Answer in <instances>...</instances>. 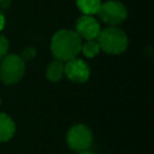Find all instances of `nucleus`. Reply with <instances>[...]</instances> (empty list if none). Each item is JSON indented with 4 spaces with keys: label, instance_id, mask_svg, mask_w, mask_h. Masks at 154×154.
<instances>
[{
    "label": "nucleus",
    "instance_id": "16",
    "mask_svg": "<svg viewBox=\"0 0 154 154\" xmlns=\"http://www.w3.org/2000/svg\"><path fill=\"white\" fill-rule=\"evenodd\" d=\"M78 154H96V153H94V152H90V150L88 149V150H84V152H79Z\"/></svg>",
    "mask_w": 154,
    "mask_h": 154
},
{
    "label": "nucleus",
    "instance_id": "4",
    "mask_svg": "<svg viewBox=\"0 0 154 154\" xmlns=\"http://www.w3.org/2000/svg\"><path fill=\"white\" fill-rule=\"evenodd\" d=\"M96 14L105 24L109 26H117L126 20L128 8L122 1L108 0L106 2H101Z\"/></svg>",
    "mask_w": 154,
    "mask_h": 154
},
{
    "label": "nucleus",
    "instance_id": "3",
    "mask_svg": "<svg viewBox=\"0 0 154 154\" xmlns=\"http://www.w3.org/2000/svg\"><path fill=\"white\" fill-rule=\"evenodd\" d=\"M25 73V61L20 55L7 53L0 60V81L5 85L17 84Z\"/></svg>",
    "mask_w": 154,
    "mask_h": 154
},
{
    "label": "nucleus",
    "instance_id": "1",
    "mask_svg": "<svg viewBox=\"0 0 154 154\" xmlns=\"http://www.w3.org/2000/svg\"><path fill=\"white\" fill-rule=\"evenodd\" d=\"M82 38L77 35L75 30L61 29L58 30L51 40V52L54 59L61 60L64 63L77 58L81 53Z\"/></svg>",
    "mask_w": 154,
    "mask_h": 154
},
{
    "label": "nucleus",
    "instance_id": "15",
    "mask_svg": "<svg viewBox=\"0 0 154 154\" xmlns=\"http://www.w3.org/2000/svg\"><path fill=\"white\" fill-rule=\"evenodd\" d=\"M11 5V0H0V10H6Z\"/></svg>",
    "mask_w": 154,
    "mask_h": 154
},
{
    "label": "nucleus",
    "instance_id": "13",
    "mask_svg": "<svg viewBox=\"0 0 154 154\" xmlns=\"http://www.w3.org/2000/svg\"><path fill=\"white\" fill-rule=\"evenodd\" d=\"M8 48H10L8 40L6 38L5 35H2V34L0 32V60L8 53Z\"/></svg>",
    "mask_w": 154,
    "mask_h": 154
},
{
    "label": "nucleus",
    "instance_id": "2",
    "mask_svg": "<svg viewBox=\"0 0 154 154\" xmlns=\"http://www.w3.org/2000/svg\"><path fill=\"white\" fill-rule=\"evenodd\" d=\"M96 40L100 49L111 55H119L124 53L129 46L128 35L118 26H108L102 29Z\"/></svg>",
    "mask_w": 154,
    "mask_h": 154
},
{
    "label": "nucleus",
    "instance_id": "8",
    "mask_svg": "<svg viewBox=\"0 0 154 154\" xmlns=\"http://www.w3.org/2000/svg\"><path fill=\"white\" fill-rule=\"evenodd\" d=\"M16 134V123L8 114L0 112V143L10 141Z\"/></svg>",
    "mask_w": 154,
    "mask_h": 154
},
{
    "label": "nucleus",
    "instance_id": "11",
    "mask_svg": "<svg viewBox=\"0 0 154 154\" xmlns=\"http://www.w3.org/2000/svg\"><path fill=\"white\" fill-rule=\"evenodd\" d=\"M81 52L83 53V55H84V57H87V58H89V59L95 58V57L101 52L97 40H96V38H94V40H87L84 43L82 42Z\"/></svg>",
    "mask_w": 154,
    "mask_h": 154
},
{
    "label": "nucleus",
    "instance_id": "9",
    "mask_svg": "<svg viewBox=\"0 0 154 154\" xmlns=\"http://www.w3.org/2000/svg\"><path fill=\"white\" fill-rule=\"evenodd\" d=\"M64 61L61 60H58V59H54L52 60L47 67H46V78L53 83L55 82H59L63 79V77L65 76L64 73Z\"/></svg>",
    "mask_w": 154,
    "mask_h": 154
},
{
    "label": "nucleus",
    "instance_id": "12",
    "mask_svg": "<svg viewBox=\"0 0 154 154\" xmlns=\"http://www.w3.org/2000/svg\"><path fill=\"white\" fill-rule=\"evenodd\" d=\"M36 57V49L34 47H25L23 48L22 53H20V58L26 63V61H31L34 60Z\"/></svg>",
    "mask_w": 154,
    "mask_h": 154
},
{
    "label": "nucleus",
    "instance_id": "7",
    "mask_svg": "<svg viewBox=\"0 0 154 154\" xmlns=\"http://www.w3.org/2000/svg\"><path fill=\"white\" fill-rule=\"evenodd\" d=\"M75 31L82 40H94L99 36L101 26L96 18H94V16L82 14L76 22Z\"/></svg>",
    "mask_w": 154,
    "mask_h": 154
},
{
    "label": "nucleus",
    "instance_id": "6",
    "mask_svg": "<svg viewBox=\"0 0 154 154\" xmlns=\"http://www.w3.org/2000/svg\"><path fill=\"white\" fill-rule=\"evenodd\" d=\"M64 73L73 83H84L90 77V67L83 59L73 58L64 64Z\"/></svg>",
    "mask_w": 154,
    "mask_h": 154
},
{
    "label": "nucleus",
    "instance_id": "14",
    "mask_svg": "<svg viewBox=\"0 0 154 154\" xmlns=\"http://www.w3.org/2000/svg\"><path fill=\"white\" fill-rule=\"evenodd\" d=\"M5 24H6V19H5V14H4V12L0 10V32L4 30V28H5Z\"/></svg>",
    "mask_w": 154,
    "mask_h": 154
},
{
    "label": "nucleus",
    "instance_id": "10",
    "mask_svg": "<svg viewBox=\"0 0 154 154\" xmlns=\"http://www.w3.org/2000/svg\"><path fill=\"white\" fill-rule=\"evenodd\" d=\"M101 0H76V5L78 10L82 12V14L87 16H94L97 13L100 6H101Z\"/></svg>",
    "mask_w": 154,
    "mask_h": 154
},
{
    "label": "nucleus",
    "instance_id": "17",
    "mask_svg": "<svg viewBox=\"0 0 154 154\" xmlns=\"http://www.w3.org/2000/svg\"><path fill=\"white\" fill-rule=\"evenodd\" d=\"M0 105H1V97H0Z\"/></svg>",
    "mask_w": 154,
    "mask_h": 154
},
{
    "label": "nucleus",
    "instance_id": "5",
    "mask_svg": "<svg viewBox=\"0 0 154 154\" xmlns=\"http://www.w3.org/2000/svg\"><path fill=\"white\" fill-rule=\"evenodd\" d=\"M66 143L73 152L79 153L88 150L93 143V132L90 128L84 124L72 125L66 134Z\"/></svg>",
    "mask_w": 154,
    "mask_h": 154
}]
</instances>
